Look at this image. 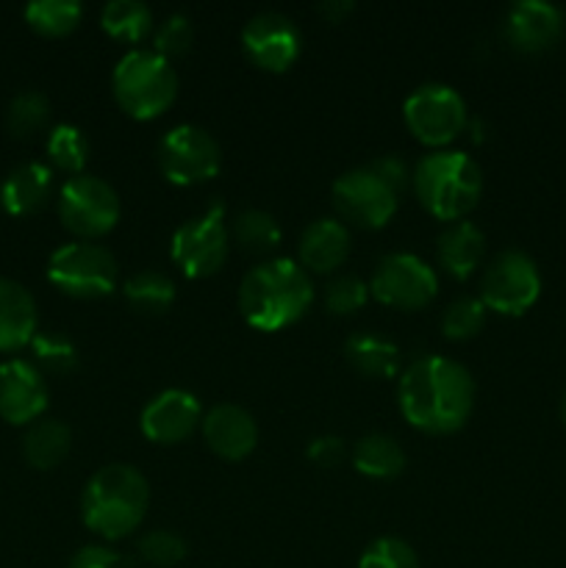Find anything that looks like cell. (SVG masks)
<instances>
[{
  "instance_id": "6da1fadb",
  "label": "cell",
  "mask_w": 566,
  "mask_h": 568,
  "mask_svg": "<svg viewBox=\"0 0 566 568\" xmlns=\"http://www.w3.org/2000/svg\"><path fill=\"white\" fill-rule=\"evenodd\" d=\"M400 410L420 430L444 436L466 425L475 408V381L464 364L444 355H425L400 377Z\"/></svg>"
},
{
  "instance_id": "7a4b0ae2",
  "label": "cell",
  "mask_w": 566,
  "mask_h": 568,
  "mask_svg": "<svg viewBox=\"0 0 566 568\" xmlns=\"http://www.w3.org/2000/svg\"><path fill=\"white\" fill-rule=\"evenodd\" d=\"M314 303V283L294 258L255 264L239 286V311L259 331L272 333L297 322Z\"/></svg>"
},
{
  "instance_id": "3957f363",
  "label": "cell",
  "mask_w": 566,
  "mask_h": 568,
  "mask_svg": "<svg viewBox=\"0 0 566 568\" xmlns=\"http://www.w3.org/2000/svg\"><path fill=\"white\" fill-rule=\"evenodd\" d=\"M150 505V486L131 464H109L89 477L81 497L83 525L105 541L125 538L142 525Z\"/></svg>"
},
{
  "instance_id": "277c9868",
  "label": "cell",
  "mask_w": 566,
  "mask_h": 568,
  "mask_svg": "<svg viewBox=\"0 0 566 568\" xmlns=\"http://www.w3.org/2000/svg\"><path fill=\"white\" fill-rule=\"evenodd\" d=\"M420 203L438 220H464L483 192V172L464 150H433L416 161L411 175Z\"/></svg>"
},
{
  "instance_id": "5b68a950",
  "label": "cell",
  "mask_w": 566,
  "mask_h": 568,
  "mask_svg": "<svg viewBox=\"0 0 566 568\" xmlns=\"http://www.w3.org/2000/svg\"><path fill=\"white\" fill-rule=\"evenodd\" d=\"M111 89L122 111L137 120H150L175 103L178 72L172 61L153 48H133L117 61Z\"/></svg>"
},
{
  "instance_id": "8992f818",
  "label": "cell",
  "mask_w": 566,
  "mask_h": 568,
  "mask_svg": "<svg viewBox=\"0 0 566 568\" xmlns=\"http://www.w3.org/2000/svg\"><path fill=\"white\" fill-rule=\"evenodd\" d=\"M48 281L70 297H105L117 288L120 264L103 244L75 239L50 253Z\"/></svg>"
},
{
  "instance_id": "52a82bcc",
  "label": "cell",
  "mask_w": 566,
  "mask_h": 568,
  "mask_svg": "<svg viewBox=\"0 0 566 568\" xmlns=\"http://www.w3.org/2000/svg\"><path fill=\"white\" fill-rule=\"evenodd\" d=\"M231 250V231L225 225V203L220 197L205 205L203 214L181 222L172 233L170 255L186 277H209L222 270Z\"/></svg>"
},
{
  "instance_id": "ba28073f",
  "label": "cell",
  "mask_w": 566,
  "mask_h": 568,
  "mask_svg": "<svg viewBox=\"0 0 566 568\" xmlns=\"http://www.w3.org/2000/svg\"><path fill=\"white\" fill-rule=\"evenodd\" d=\"M120 194L103 178L81 172V175L67 178L61 186L59 216L67 231L81 236L83 242L109 233L120 222Z\"/></svg>"
},
{
  "instance_id": "9c48e42d",
  "label": "cell",
  "mask_w": 566,
  "mask_h": 568,
  "mask_svg": "<svg viewBox=\"0 0 566 568\" xmlns=\"http://www.w3.org/2000/svg\"><path fill=\"white\" fill-rule=\"evenodd\" d=\"M161 172L178 186L209 181L222 166V148L211 131L194 122H181L161 136L155 148Z\"/></svg>"
},
{
  "instance_id": "30bf717a",
  "label": "cell",
  "mask_w": 566,
  "mask_h": 568,
  "mask_svg": "<svg viewBox=\"0 0 566 568\" xmlns=\"http://www.w3.org/2000/svg\"><path fill=\"white\" fill-rule=\"evenodd\" d=\"M403 116L420 142L442 148L466 128V100L449 83H422L405 98Z\"/></svg>"
},
{
  "instance_id": "8fae6325",
  "label": "cell",
  "mask_w": 566,
  "mask_h": 568,
  "mask_svg": "<svg viewBox=\"0 0 566 568\" xmlns=\"http://www.w3.org/2000/svg\"><path fill=\"white\" fill-rule=\"evenodd\" d=\"M542 294V272L522 250H503L483 272L481 300L486 308L505 316H519Z\"/></svg>"
},
{
  "instance_id": "7c38bea8",
  "label": "cell",
  "mask_w": 566,
  "mask_h": 568,
  "mask_svg": "<svg viewBox=\"0 0 566 568\" xmlns=\"http://www.w3.org/2000/svg\"><path fill=\"white\" fill-rule=\"evenodd\" d=\"M370 292L394 308H425L438 292V277L425 258L414 253H388L372 272Z\"/></svg>"
},
{
  "instance_id": "4fadbf2b",
  "label": "cell",
  "mask_w": 566,
  "mask_h": 568,
  "mask_svg": "<svg viewBox=\"0 0 566 568\" xmlns=\"http://www.w3.org/2000/svg\"><path fill=\"white\" fill-rule=\"evenodd\" d=\"M333 205L344 220L361 227H383L397 211L400 194L381 181L370 166H355L333 183Z\"/></svg>"
},
{
  "instance_id": "5bb4252c",
  "label": "cell",
  "mask_w": 566,
  "mask_h": 568,
  "mask_svg": "<svg viewBox=\"0 0 566 568\" xmlns=\"http://www.w3.org/2000/svg\"><path fill=\"white\" fill-rule=\"evenodd\" d=\"M300 28L283 11H259L242 28V48L261 70L283 72L300 55Z\"/></svg>"
},
{
  "instance_id": "9a60e30c",
  "label": "cell",
  "mask_w": 566,
  "mask_h": 568,
  "mask_svg": "<svg viewBox=\"0 0 566 568\" xmlns=\"http://www.w3.org/2000/svg\"><path fill=\"white\" fill-rule=\"evenodd\" d=\"M48 408V383L31 361L11 358L0 364V419L9 425H33Z\"/></svg>"
},
{
  "instance_id": "2e32d148",
  "label": "cell",
  "mask_w": 566,
  "mask_h": 568,
  "mask_svg": "<svg viewBox=\"0 0 566 568\" xmlns=\"http://www.w3.org/2000/svg\"><path fill=\"white\" fill-rule=\"evenodd\" d=\"M203 422L198 397L186 388H164L155 394L139 416L144 438L155 444H178L194 433V427Z\"/></svg>"
},
{
  "instance_id": "e0dca14e",
  "label": "cell",
  "mask_w": 566,
  "mask_h": 568,
  "mask_svg": "<svg viewBox=\"0 0 566 568\" xmlns=\"http://www.w3.org/2000/svg\"><path fill=\"white\" fill-rule=\"evenodd\" d=\"M566 31L564 11L547 0H519L505 14V37L519 53H544Z\"/></svg>"
},
{
  "instance_id": "ac0fdd59",
  "label": "cell",
  "mask_w": 566,
  "mask_h": 568,
  "mask_svg": "<svg viewBox=\"0 0 566 568\" xmlns=\"http://www.w3.org/2000/svg\"><path fill=\"white\" fill-rule=\"evenodd\" d=\"M203 438L214 455L225 460H242L259 444V425L253 414L236 403H220L203 416Z\"/></svg>"
},
{
  "instance_id": "d6986e66",
  "label": "cell",
  "mask_w": 566,
  "mask_h": 568,
  "mask_svg": "<svg viewBox=\"0 0 566 568\" xmlns=\"http://www.w3.org/2000/svg\"><path fill=\"white\" fill-rule=\"evenodd\" d=\"M39 331L37 300L22 283L0 277V353H14L31 344Z\"/></svg>"
},
{
  "instance_id": "ffe728a7",
  "label": "cell",
  "mask_w": 566,
  "mask_h": 568,
  "mask_svg": "<svg viewBox=\"0 0 566 568\" xmlns=\"http://www.w3.org/2000/svg\"><path fill=\"white\" fill-rule=\"evenodd\" d=\"M300 266L314 272H331L350 255V231L333 216H320L300 233Z\"/></svg>"
},
{
  "instance_id": "44dd1931",
  "label": "cell",
  "mask_w": 566,
  "mask_h": 568,
  "mask_svg": "<svg viewBox=\"0 0 566 568\" xmlns=\"http://www.w3.org/2000/svg\"><path fill=\"white\" fill-rule=\"evenodd\" d=\"M53 192V170L42 161L17 164L0 183V205L11 216H28L42 209Z\"/></svg>"
},
{
  "instance_id": "7402d4cb",
  "label": "cell",
  "mask_w": 566,
  "mask_h": 568,
  "mask_svg": "<svg viewBox=\"0 0 566 568\" xmlns=\"http://www.w3.org/2000/svg\"><path fill=\"white\" fill-rule=\"evenodd\" d=\"M486 253V233L469 220H455L438 233L436 258L453 277H469Z\"/></svg>"
},
{
  "instance_id": "603a6c76",
  "label": "cell",
  "mask_w": 566,
  "mask_h": 568,
  "mask_svg": "<svg viewBox=\"0 0 566 568\" xmlns=\"http://www.w3.org/2000/svg\"><path fill=\"white\" fill-rule=\"evenodd\" d=\"M72 447L70 427L61 419H37L22 436V455L39 471L55 469Z\"/></svg>"
},
{
  "instance_id": "cb8c5ba5",
  "label": "cell",
  "mask_w": 566,
  "mask_h": 568,
  "mask_svg": "<svg viewBox=\"0 0 566 568\" xmlns=\"http://www.w3.org/2000/svg\"><path fill=\"white\" fill-rule=\"evenodd\" d=\"M344 358L366 377H392L400 366V349L381 333L361 331L344 342Z\"/></svg>"
},
{
  "instance_id": "d4e9b609",
  "label": "cell",
  "mask_w": 566,
  "mask_h": 568,
  "mask_svg": "<svg viewBox=\"0 0 566 568\" xmlns=\"http://www.w3.org/2000/svg\"><path fill=\"white\" fill-rule=\"evenodd\" d=\"M353 466L366 477L388 480L405 469V453L397 438L386 433H366L353 447Z\"/></svg>"
},
{
  "instance_id": "484cf974",
  "label": "cell",
  "mask_w": 566,
  "mask_h": 568,
  "mask_svg": "<svg viewBox=\"0 0 566 568\" xmlns=\"http://www.w3.org/2000/svg\"><path fill=\"white\" fill-rule=\"evenodd\" d=\"M100 26L122 42H142L153 31V11L142 0H109L100 11Z\"/></svg>"
},
{
  "instance_id": "4316f807",
  "label": "cell",
  "mask_w": 566,
  "mask_h": 568,
  "mask_svg": "<svg viewBox=\"0 0 566 568\" xmlns=\"http://www.w3.org/2000/svg\"><path fill=\"white\" fill-rule=\"evenodd\" d=\"M122 294L142 314H161L175 303V283L159 270H142L128 277Z\"/></svg>"
},
{
  "instance_id": "83f0119b",
  "label": "cell",
  "mask_w": 566,
  "mask_h": 568,
  "mask_svg": "<svg viewBox=\"0 0 566 568\" xmlns=\"http://www.w3.org/2000/svg\"><path fill=\"white\" fill-rule=\"evenodd\" d=\"M31 349L33 366L39 372H50V375H70L81 364L75 342L61 331H37V336L31 338Z\"/></svg>"
},
{
  "instance_id": "f1b7e54d",
  "label": "cell",
  "mask_w": 566,
  "mask_h": 568,
  "mask_svg": "<svg viewBox=\"0 0 566 568\" xmlns=\"http://www.w3.org/2000/svg\"><path fill=\"white\" fill-rule=\"evenodd\" d=\"M83 6L78 0H31L26 6V20L33 31L44 37H64L81 22Z\"/></svg>"
},
{
  "instance_id": "f546056e",
  "label": "cell",
  "mask_w": 566,
  "mask_h": 568,
  "mask_svg": "<svg viewBox=\"0 0 566 568\" xmlns=\"http://www.w3.org/2000/svg\"><path fill=\"white\" fill-rule=\"evenodd\" d=\"M233 239L250 253H270L281 242V225L264 209H244L233 220Z\"/></svg>"
},
{
  "instance_id": "4dcf8cb0",
  "label": "cell",
  "mask_w": 566,
  "mask_h": 568,
  "mask_svg": "<svg viewBox=\"0 0 566 568\" xmlns=\"http://www.w3.org/2000/svg\"><path fill=\"white\" fill-rule=\"evenodd\" d=\"M44 148H48L53 166L72 172V175H81L83 164L89 159V142L81 128L72 125V122H61V125H55L48 133V144Z\"/></svg>"
},
{
  "instance_id": "1f68e13d",
  "label": "cell",
  "mask_w": 566,
  "mask_h": 568,
  "mask_svg": "<svg viewBox=\"0 0 566 568\" xmlns=\"http://www.w3.org/2000/svg\"><path fill=\"white\" fill-rule=\"evenodd\" d=\"M50 116V100L44 98L37 89H26V92L14 94L6 111V125L14 133L17 139L33 136L37 131H42L44 122Z\"/></svg>"
},
{
  "instance_id": "d6a6232c",
  "label": "cell",
  "mask_w": 566,
  "mask_h": 568,
  "mask_svg": "<svg viewBox=\"0 0 566 568\" xmlns=\"http://www.w3.org/2000/svg\"><path fill=\"white\" fill-rule=\"evenodd\" d=\"M486 305L481 297H461L444 308L442 331L447 338H472L486 325Z\"/></svg>"
},
{
  "instance_id": "836d02e7",
  "label": "cell",
  "mask_w": 566,
  "mask_h": 568,
  "mask_svg": "<svg viewBox=\"0 0 566 568\" xmlns=\"http://www.w3.org/2000/svg\"><path fill=\"white\" fill-rule=\"evenodd\" d=\"M139 558L150 566L172 568L186 558V541L172 530H150L137 544Z\"/></svg>"
},
{
  "instance_id": "e575fe53",
  "label": "cell",
  "mask_w": 566,
  "mask_h": 568,
  "mask_svg": "<svg viewBox=\"0 0 566 568\" xmlns=\"http://www.w3.org/2000/svg\"><path fill=\"white\" fill-rule=\"evenodd\" d=\"M358 568H420V558L403 538L383 536L364 549Z\"/></svg>"
},
{
  "instance_id": "d590c367",
  "label": "cell",
  "mask_w": 566,
  "mask_h": 568,
  "mask_svg": "<svg viewBox=\"0 0 566 568\" xmlns=\"http://www.w3.org/2000/svg\"><path fill=\"white\" fill-rule=\"evenodd\" d=\"M192 42H194V26L183 11H172V14H166L164 22H161L153 33V50L164 55V59L186 53V50L192 48Z\"/></svg>"
},
{
  "instance_id": "8d00e7d4",
  "label": "cell",
  "mask_w": 566,
  "mask_h": 568,
  "mask_svg": "<svg viewBox=\"0 0 566 568\" xmlns=\"http://www.w3.org/2000/svg\"><path fill=\"white\" fill-rule=\"evenodd\" d=\"M370 297V283L358 275H338L325 286V308L336 316H347L358 311Z\"/></svg>"
},
{
  "instance_id": "74e56055",
  "label": "cell",
  "mask_w": 566,
  "mask_h": 568,
  "mask_svg": "<svg viewBox=\"0 0 566 568\" xmlns=\"http://www.w3.org/2000/svg\"><path fill=\"white\" fill-rule=\"evenodd\" d=\"M366 166H370V170L375 172L386 186H392L397 194L411 183L408 164H405L400 155H377V159H372Z\"/></svg>"
},
{
  "instance_id": "f35d334b",
  "label": "cell",
  "mask_w": 566,
  "mask_h": 568,
  "mask_svg": "<svg viewBox=\"0 0 566 568\" xmlns=\"http://www.w3.org/2000/svg\"><path fill=\"white\" fill-rule=\"evenodd\" d=\"M70 568H122V555L103 544H87L72 555Z\"/></svg>"
},
{
  "instance_id": "ab89813d",
  "label": "cell",
  "mask_w": 566,
  "mask_h": 568,
  "mask_svg": "<svg viewBox=\"0 0 566 568\" xmlns=\"http://www.w3.org/2000/svg\"><path fill=\"white\" fill-rule=\"evenodd\" d=\"M344 455H347V447H344L342 438L333 436V433L316 436L314 442L309 444V458L314 460L316 466H325V469H333V466L342 464Z\"/></svg>"
},
{
  "instance_id": "60d3db41",
  "label": "cell",
  "mask_w": 566,
  "mask_h": 568,
  "mask_svg": "<svg viewBox=\"0 0 566 568\" xmlns=\"http://www.w3.org/2000/svg\"><path fill=\"white\" fill-rule=\"evenodd\" d=\"M320 11H325L327 17H338L344 11H353V0H327V3L320 6Z\"/></svg>"
},
{
  "instance_id": "b9f144b4",
  "label": "cell",
  "mask_w": 566,
  "mask_h": 568,
  "mask_svg": "<svg viewBox=\"0 0 566 568\" xmlns=\"http://www.w3.org/2000/svg\"><path fill=\"white\" fill-rule=\"evenodd\" d=\"M560 422H564V427H566V392H564V397H560Z\"/></svg>"
}]
</instances>
